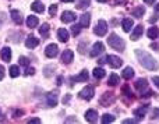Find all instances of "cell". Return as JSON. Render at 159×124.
<instances>
[{"label":"cell","instance_id":"8fae6325","mask_svg":"<svg viewBox=\"0 0 159 124\" xmlns=\"http://www.w3.org/2000/svg\"><path fill=\"white\" fill-rule=\"evenodd\" d=\"M46 105L49 106V108H55V106L57 105V94H56V92H50V94H48Z\"/></svg>","mask_w":159,"mask_h":124},{"label":"cell","instance_id":"7a4b0ae2","mask_svg":"<svg viewBox=\"0 0 159 124\" xmlns=\"http://www.w3.org/2000/svg\"><path fill=\"white\" fill-rule=\"evenodd\" d=\"M107 43L115 50H117V52H123V50L126 49V42L119 35H116V33H110L109 38H107Z\"/></svg>","mask_w":159,"mask_h":124},{"label":"cell","instance_id":"cb8c5ba5","mask_svg":"<svg viewBox=\"0 0 159 124\" xmlns=\"http://www.w3.org/2000/svg\"><path fill=\"white\" fill-rule=\"evenodd\" d=\"M31 8H32V11H36V13H43L45 11V6L42 2H34L31 4Z\"/></svg>","mask_w":159,"mask_h":124},{"label":"cell","instance_id":"d6a6232c","mask_svg":"<svg viewBox=\"0 0 159 124\" xmlns=\"http://www.w3.org/2000/svg\"><path fill=\"white\" fill-rule=\"evenodd\" d=\"M121 92H123L124 96H129L130 99H134V95H133V92L130 91V86L129 85H123V86H121Z\"/></svg>","mask_w":159,"mask_h":124},{"label":"cell","instance_id":"4316f807","mask_svg":"<svg viewBox=\"0 0 159 124\" xmlns=\"http://www.w3.org/2000/svg\"><path fill=\"white\" fill-rule=\"evenodd\" d=\"M119 82H120V77L117 74H112L109 77V81H107L109 86H116V85H119Z\"/></svg>","mask_w":159,"mask_h":124},{"label":"cell","instance_id":"681fc988","mask_svg":"<svg viewBox=\"0 0 159 124\" xmlns=\"http://www.w3.org/2000/svg\"><path fill=\"white\" fill-rule=\"evenodd\" d=\"M28 123H41V120H39V119H31Z\"/></svg>","mask_w":159,"mask_h":124},{"label":"cell","instance_id":"e0dca14e","mask_svg":"<svg viewBox=\"0 0 159 124\" xmlns=\"http://www.w3.org/2000/svg\"><path fill=\"white\" fill-rule=\"evenodd\" d=\"M0 57L3 59L4 61H10L11 60V49L7 46H4L2 49V52H0Z\"/></svg>","mask_w":159,"mask_h":124},{"label":"cell","instance_id":"4dcf8cb0","mask_svg":"<svg viewBox=\"0 0 159 124\" xmlns=\"http://www.w3.org/2000/svg\"><path fill=\"white\" fill-rule=\"evenodd\" d=\"M115 120H116V117L113 116V114H103L101 122H102V124H107V123H113Z\"/></svg>","mask_w":159,"mask_h":124},{"label":"cell","instance_id":"7dc6e473","mask_svg":"<svg viewBox=\"0 0 159 124\" xmlns=\"http://www.w3.org/2000/svg\"><path fill=\"white\" fill-rule=\"evenodd\" d=\"M158 18H159V16H157V14H155L154 17H151V18H149V22H155Z\"/></svg>","mask_w":159,"mask_h":124},{"label":"cell","instance_id":"484cf974","mask_svg":"<svg viewBox=\"0 0 159 124\" xmlns=\"http://www.w3.org/2000/svg\"><path fill=\"white\" fill-rule=\"evenodd\" d=\"M147 35H148V38H151V39H157L158 35H159V28L158 27H151L148 29V32H147Z\"/></svg>","mask_w":159,"mask_h":124},{"label":"cell","instance_id":"ffe728a7","mask_svg":"<svg viewBox=\"0 0 159 124\" xmlns=\"http://www.w3.org/2000/svg\"><path fill=\"white\" fill-rule=\"evenodd\" d=\"M57 39L60 42H67L69 41V32H67V29H64V28L57 29Z\"/></svg>","mask_w":159,"mask_h":124},{"label":"cell","instance_id":"7402d4cb","mask_svg":"<svg viewBox=\"0 0 159 124\" xmlns=\"http://www.w3.org/2000/svg\"><path fill=\"white\" fill-rule=\"evenodd\" d=\"M143 32H144V27H143V25H137V27H135V29H134V32L131 33V39H133V41L140 39L141 35H143Z\"/></svg>","mask_w":159,"mask_h":124},{"label":"cell","instance_id":"8992f818","mask_svg":"<svg viewBox=\"0 0 159 124\" xmlns=\"http://www.w3.org/2000/svg\"><path fill=\"white\" fill-rule=\"evenodd\" d=\"M93 94H95L93 86L88 85V86H85L84 89H81V92H80V98H82V99H85V100H91L93 98Z\"/></svg>","mask_w":159,"mask_h":124},{"label":"cell","instance_id":"d6986e66","mask_svg":"<svg viewBox=\"0 0 159 124\" xmlns=\"http://www.w3.org/2000/svg\"><path fill=\"white\" fill-rule=\"evenodd\" d=\"M89 21H91V14L89 13H85L80 17V24H81V27H84V28L89 27Z\"/></svg>","mask_w":159,"mask_h":124},{"label":"cell","instance_id":"b9f144b4","mask_svg":"<svg viewBox=\"0 0 159 124\" xmlns=\"http://www.w3.org/2000/svg\"><path fill=\"white\" fill-rule=\"evenodd\" d=\"M152 119H154V120L159 119V108H158V109H155V110H154V114H152Z\"/></svg>","mask_w":159,"mask_h":124},{"label":"cell","instance_id":"30bf717a","mask_svg":"<svg viewBox=\"0 0 159 124\" xmlns=\"http://www.w3.org/2000/svg\"><path fill=\"white\" fill-rule=\"evenodd\" d=\"M135 88H137L138 92H141L143 94L144 91H147L148 89V81L145 80V78H140V80L135 81Z\"/></svg>","mask_w":159,"mask_h":124},{"label":"cell","instance_id":"1f68e13d","mask_svg":"<svg viewBox=\"0 0 159 124\" xmlns=\"http://www.w3.org/2000/svg\"><path fill=\"white\" fill-rule=\"evenodd\" d=\"M91 4V0H80V2L75 4V7L80 8V10H84V8H88Z\"/></svg>","mask_w":159,"mask_h":124},{"label":"cell","instance_id":"60d3db41","mask_svg":"<svg viewBox=\"0 0 159 124\" xmlns=\"http://www.w3.org/2000/svg\"><path fill=\"white\" fill-rule=\"evenodd\" d=\"M34 73H35V70H34L32 67H30V69H27V70H25V75H32Z\"/></svg>","mask_w":159,"mask_h":124},{"label":"cell","instance_id":"ac0fdd59","mask_svg":"<svg viewBox=\"0 0 159 124\" xmlns=\"http://www.w3.org/2000/svg\"><path fill=\"white\" fill-rule=\"evenodd\" d=\"M121 25H123L124 32H130L131 28H133V25H134V21H133L131 18H124L123 21H121Z\"/></svg>","mask_w":159,"mask_h":124},{"label":"cell","instance_id":"f6af8a7d","mask_svg":"<svg viewBox=\"0 0 159 124\" xmlns=\"http://www.w3.org/2000/svg\"><path fill=\"white\" fill-rule=\"evenodd\" d=\"M105 63H106V57H101V59L98 60V64H99V66H102V64H105Z\"/></svg>","mask_w":159,"mask_h":124},{"label":"cell","instance_id":"db71d44e","mask_svg":"<svg viewBox=\"0 0 159 124\" xmlns=\"http://www.w3.org/2000/svg\"><path fill=\"white\" fill-rule=\"evenodd\" d=\"M63 3H70V2H74V0H61Z\"/></svg>","mask_w":159,"mask_h":124},{"label":"cell","instance_id":"3957f363","mask_svg":"<svg viewBox=\"0 0 159 124\" xmlns=\"http://www.w3.org/2000/svg\"><path fill=\"white\" fill-rule=\"evenodd\" d=\"M116 102V96H115V94L113 92H105L103 95H102V98H101V105L102 106H110V105H113V103Z\"/></svg>","mask_w":159,"mask_h":124},{"label":"cell","instance_id":"52a82bcc","mask_svg":"<svg viewBox=\"0 0 159 124\" xmlns=\"http://www.w3.org/2000/svg\"><path fill=\"white\" fill-rule=\"evenodd\" d=\"M88 78H89V74H88V71H87V70H82V71L78 75H75V77H70V82H71V84L85 82V81H88Z\"/></svg>","mask_w":159,"mask_h":124},{"label":"cell","instance_id":"603a6c76","mask_svg":"<svg viewBox=\"0 0 159 124\" xmlns=\"http://www.w3.org/2000/svg\"><path fill=\"white\" fill-rule=\"evenodd\" d=\"M133 16L134 17H137V18H141V17L145 14V7L144 6H137V7H134L133 8Z\"/></svg>","mask_w":159,"mask_h":124},{"label":"cell","instance_id":"5b68a950","mask_svg":"<svg viewBox=\"0 0 159 124\" xmlns=\"http://www.w3.org/2000/svg\"><path fill=\"white\" fill-rule=\"evenodd\" d=\"M93 32H95V35H98V36L106 35V32H107V24H106V21H103V20H99L98 25L93 28Z\"/></svg>","mask_w":159,"mask_h":124},{"label":"cell","instance_id":"f35d334b","mask_svg":"<svg viewBox=\"0 0 159 124\" xmlns=\"http://www.w3.org/2000/svg\"><path fill=\"white\" fill-rule=\"evenodd\" d=\"M140 122V119H126V120H123V123L126 124V123H138Z\"/></svg>","mask_w":159,"mask_h":124},{"label":"cell","instance_id":"ba28073f","mask_svg":"<svg viewBox=\"0 0 159 124\" xmlns=\"http://www.w3.org/2000/svg\"><path fill=\"white\" fill-rule=\"evenodd\" d=\"M105 52V45L102 43V42H96V43H93L92 49H91L89 52V56L91 57H96L98 55H101V53Z\"/></svg>","mask_w":159,"mask_h":124},{"label":"cell","instance_id":"9a60e30c","mask_svg":"<svg viewBox=\"0 0 159 124\" xmlns=\"http://www.w3.org/2000/svg\"><path fill=\"white\" fill-rule=\"evenodd\" d=\"M75 20V14L73 13V11H63V14H61V21L63 22H73Z\"/></svg>","mask_w":159,"mask_h":124},{"label":"cell","instance_id":"f1b7e54d","mask_svg":"<svg viewBox=\"0 0 159 124\" xmlns=\"http://www.w3.org/2000/svg\"><path fill=\"white\" fill-rule=\"evenodd\" d=\"M49 32H50L49 24H43L42 27H39V33H41L43 38H48V36H49Z\"/></svg>","mask_w":159,"mask_h":124},{"label":"cell","instance_id":"2e32d148","mask_svg":"<svg viewBox=\"0 0 159 124\" xmlns=\"http://www.w3.org/2000/svg\"><path fill=\"white\" fill-rule=\"evenodd\" d=\"M11 18H13V21L16 22L17 25H21L22 22H24V18H22L21 13H20L18 10H11Z\"/></svg>","mask_w":159,"mask_h":124},{"label":"cell","instance_id":"f546056e","mask_svg":"<svg viewBox=\"0 0 159 124\" xmlns=\"http://www.w3.org/2000/svg\"><path fill=\"white\" fill-rule=\"evenodd\" d=\"M92 74H93V77H95V78H98V80H101V78H103V77H105V74H106V71H105L103 69H101V67H96V69L92 71Z\"/></svg>","mask_w":159,"mask_h":124},{"label":"cell","instance_id":"d590c367","mask_svg":"<svg viewBox=\"0 0 159 124\" xmlns=\"http://www.w3.org/2000/svg\"><path fill=\"white\" fill-rule=\"evenodd\" d=\"M71 29H73V35H78L80 31H81V24L80 25H73Z\"/></svg>","mask_w":159,"mask_h":124},{"label":"cell","instance_id":"4fadbf2b","mask_svg":"<svg viewBox=\"0 0 159 124\" xmlns=\"http://www.w3.org/2000/svg\"><path fill=\"white\" fill-rule=\"evenodd\" d=\"M38 45H39V41L36 39V36H34V35H30L25 39V46H27L28 49H34V47H36Z\"/></svg>","mask_w":159,"mask_h":124},{"label":"cell","instance_id":"f5cc1de1","mask_svg":"<svg viewBox=\"0 0 159 124\" xmlns=\"http://www.w3.org/2000/svg\"><path fill=\"white\" fill-rule=\"evenodd\" d=\"M0 22H4V14H0Z\"/></svg>","mask_w":159,"mask_h":124},{"label":"cell","instance_id":"9c48e42d","mask_svg":"<svg viewBox=\"0 0 159 124\" xmlns=\"http://www.w3.org/2000/svg\"><path fill=\"white\" fill-rule=\"evenodd\" d=\"M57 53H59V47L56 46L55 43H50V45H48L46 46V50H45V55L48 56V57H56L57 56Z\"/></svg>","mask_w":159,"mask_h":124},{"label":"cell","instance_id":"7bdbcfd3","mask_svg":"<svg viewBox=\"0 0 159 124\" xmlns=\"http://www.w3.org/2000/svg\"><path fill=\"white\" fill-rule=\"evenodd\" d=\"M152 81H154V84L157 85V88H159V77H157V75L152 77Z\"/></svg>","mask_w":159,"mask_h":124},{"label":"cell","instance_id":"6da1fadb","mask_svg":"<svg viewBox=\"0 0 159 124\" xmlns=\"http://www.w3.org/2000/svg\"><path fill=\"white\" fill-rule=\"evenodd\" d=\"M135 55H137L138 57V61H140V64L144 67V69L147 70H151V71H155V70H158V63L157 60H155L154 57H152L151 55H148L147 52H144V50H137L135 52Z\"/></svg>","mask_w":159,"mask_h":124},{"label":"cell","instance_id":"44dd1931","mask_svg":"<svg viewBox=\"0 0 159 124\" xmlns=\"http://www.w3.org/2000/svg\"><path fill=\"white\" fill-rule=\"evenodd\" d=\"M147 110H148V105H143L140 109H135L134 114H135V116H138V119L141 120V119H144V117H145Z\"/></svg>","mask_w":159,"mask_h":124},{"label":"cell","instance_id":"d4e9b609","mask_svg":"<svg viewBox=\"0 0 159 124\" xmlns=\"http://www.w3.org/2000/svg\"><path fill=\"white\" fill-rule=\"evenodd\" d=\"M121 75H123L124 80H131V78L134 77V70H133L131 67H126V69L123 70V73H121Z\"/></svg>","mask_w":159,"mask_h":124},{"label":"cell","instance_id":"7c38bea8","mask_svg":"<svg viewBox=\"0 0 159 124\" xmlns=\"http://www.w3.org/2000/svg\"><path fill=\"white\" fill-rule=\"evenodd\" d=\"M73 59H74V53L70 49H66L63 52V55H61V61H63L64 64H70L73 61Z\"/></svg>","mask_w":159,"mask_h":124},{"label":"cell","instance_id":"83f0119b","mask_svg":"<svg viewBox=\"0 0 159 124\" xmlns=\"http://www.w3.org/2000/svg\"><path fill=\"white\" fill-rule=\"evenodd\" d=\"M38 24H39V20L36 18L35 16H30V17L27 18V25H28L30 28H35Z\"/></svg>","mask_w":159,"mask_h":124},{"label":"cell","instance_id":"816d5d0a","mask_svg":"<svg viewBox=\"0 0 159 124\" xmlns=\"http://www.w3.org/2000/svg\"><path fill=\"white\" fill-rule=\"evenodd\" d=\"M144 2H145L147 4H154V3H155V0H144Z\"/></svg>","mask_w":159,"mask_h":124},{"label":"cell","instance_id":"f907efd6","mask_svg":"<svg viewBox=\"0 0 159 124\" xmlns=\"http://www.w3.org/2000/svg\"><path fill=\"white\" fill-rule=\"evenodd\" d=\"M151 47H152L154 50H159V46H158L157 43H152V45H151Z\"/></svg>","mask_w":159,"mask_h":124},{"label":"cell","instance_id":"ab89813d","mask_svg":"<svg viewBox=\"0 0 159 124\" xmlns=\"http://www.w3.org/2000/svg\"><path fill=\"white\" fill-rule=\"evenodd\" d=\"M127 2H129V0H115V4L116 6H123V4H126Z\"/></svg>","mask_w":159,"mask_h":124},{"label":"cell","instance_id":"8d00e7d4","mask_svg":"<svg viewBox=\"0 0 159 124\" xmlns=\"http://www.w3.org/2000/svg\"><path fill=\"white\" fill-rule=\"evenodd\" d=\"M56 10H57V4H52V6H50V8H49L50 16H55V14H56Z\"/></svg>","mask_w":159,"mask_h":124},{"label":"cell","instance_id":"5bb4252c","mask_svg":"<svg viewBox=\"0 0 159 124\" xmlns=\"http://www.w3.org/2000/svg\"><path fill=\"white\" fill-rule=\"evenodd\" d=\"M85 120L89 123H96V120H98V112L93 110V109H89L85 113Z\"/></svg>","mask_w":159,"mask_h":124},{"label":"cell","instance_id":"74e56055","mask_svg":"<svg viewBox=\"0 0 159 124\" xmlns=\"http://www.w3.org/2000/svg\"><path fill=\"white\" fill-rule=\"evenodd\" d=\"M70 100H71V95H70V94H67L66 96L63 98V105H67V103H69Z\"/></svg>","mask_w":159,"mask_h":124},{"label":"cell","instance_id":"836d02e7","mask_svg":"<svg viewBox=\"0 0 159 124\" xmlns=\"http://www.w3.org/2000/svg\"><path fill=\"white\" fill-rule=\"evenodd\" d=\"M18 75H20V69H18V66H11V67H10V77L16 78V77H18Z\"/></svg>","mask_w":159,"mask_h":124},{"label":"cell","instance_id":"bcb514c9","mask_svg":"<svg viewBox=\"0 0 159 124\" xmlns=\"http://www.w3.org/2000/svg\"><path fill=\"white\" fill-rule=\"evenodd\" d=\"M66 123H77V119H74V117H69V119H66Z\"/></svg>","mask_w":159,"mask_h":124},{"label":"cell","instance_id":"ee69618b","mask_svg":"<svg viewBox=\"0 0 159 124\" xmlns=\"http://www.w3.org/2000/svg\"><path fill=\"white\" fill-rule=\"evenodd\" d=\"M3 77H4V67L0 66V81L3 80Z\"/></svg>","mask_w":159,"mask_h":124},{"label":"cell","instance_id":"e575fe53","mask_svg":"<svg viewBox=\"0 0 159 124\" xmlns=\"http://www.w3.org/2000/svg\"><path fill=\"white\" fill-rule=\"evenodd\" d=\"M20 64H21V66H24V67L30 66V59H28V57H24V56H21V57H20Z\"/></svg>","mask_w":159,"mask_h":124},{"label":"cell","instance_id":"c3c4849f","mask_svg":"<svg viewBox=\"0 0 159 124\" xmlns=\"http://www.w3.org/2000/svg\"><path fill=\"white\" fill-rule=\"evenodd\" d=\"M61 81H63V77H57V80H56V84L60 86L61 85Z\"/></svg>","mask_w":159,"mask_h":124},{"label":"cell","instance_id":"11a10c76","mask_svg":"<svg viewBox=\"0 0 159 124\" xmlns=\"http://www.w3.org/2000/svg\"><path fill=\"white\" fill-rule=\"evenodd\" d=\"M155 11H157V13L159 11V4H157V6H155Z\"/></svg>","mask_w":159,"mask_h":124},{"label":"cell","instance_id":"277c9868","mask_svg":"<svg viewBox=\"0 0 159 124\" xmlns=\"http://www.w3.org/2000/svg\"><path fill=\"white\" fill-rule=\"evenodd\" d=\"M106 63L109 64L112 69H119V67H121V64H123V60H121L119 56L109 55V56H106Z\"/></svg>","mask_w":159,"mask_h":124},{"label":"cell","instance_id":"9f6ffc18","mask_svg":"<svg viewBox=\"0 0 159 124\" xmlns=\"http://www.w3.org/2000/svg\"><path fill=\"white\" fill-rule=\"evenodd\" d=\"M96 2H99V3H106L107 0H96Z\"/></svg>","mask_w":159,"mask_h":124}]
</instances>
